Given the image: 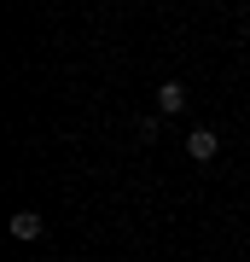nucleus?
<instances>
[{"instance_id":"4","label":"nucleus","mask_w":250,"mask_h":262,"mask_svg":"<svg viewBox=\"0 0 250 262\" xmlns=\"http://www.w3.org/2000/svg\"><path fill=\"white\" fill-rule=\"evenodd\" d=\"M134 134H140V146H151V140H157V117H140Z\"/></svg>"},{"instance_id":"1","label":"nucleus","mask_w":250,"mask_h":262,"mask_svg":"<svg viewBox=\"0 0 250 262\" xmlns=\"http://www.w3.org/2000/svg\"><path fill=\"white\" fill-rule=\"evenodd\" d=\"M186 151H192V158H198V163H210V158H215V151H221V134H215V128H210V122H198V128H192V134H186Z\"/></svg>"},{"instance_id":"2","label":"nucleus","mask_w":250,"mask_h":262,"mask_svg":"<svg viewBox=\"0 0 250 262\" xmlns=\"http://www.w3.org/2000/svg\"><path fill=\"white\" fill-rule=\"evenodd\" d=\"M6 233L18 239V245H35V239L47 233V222H41L35 210H18V215H12V222H6Z\"/></svg>"},{"instance_id":"3","label":"nucleus","mask_w":250,"mask_h":262,"mask_svg":"<svg viewBox=\"0 0 250 262\" xmlns=\"http://www.w3.org/2000/svg\"><path fill=\"white\" fill-rule=\"evenodd\" d=\"M157 111H163V117L186 111V88H180V82H163V88H157Z\"/></svg>"}]
</instances>
